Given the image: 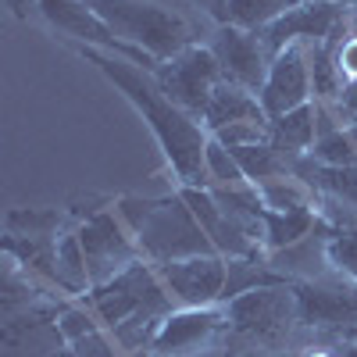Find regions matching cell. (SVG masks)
Listing matches in <instances>:
<instances>
[{"instance_id": "cell-19", "label": "cell", "mask_w": 357, "mask_h": 357, "mask_svg": "<svg viewBox=\"0 0 357 357\" xmlns=\"http://www.w3.org/2000/svg\"><path fill=\"white\" fill-rule=\"evenodd\" d=\"M250 183V178L243 175L240 161H236L229 154V146L218 143L211 136V143H207V190H218V186H243Z\"/></svg>"}, {"instance_id": "cell-7", "label": "cell", "mask_w": 357, "mask_h": 357, "mask_svg": "<svg viewBox=\"0 0 357 357\" xmlns=\"http://www.w3.org/2000/svg\"><path fill=\"white\" fill-rule=\"evenodd\" d=\"M151 75L158 79V86L178 107L190 111L193 118H200V122H204V111H207V104H211L215 89L225 82V72L218 65L215 50L204 47V43H193L183 54L161 61Z\"/></svg>"}, {"instance_id": "cell-5", "label": "cell", "mask_w": 357, "mask_h": 357, "mask_svg": "<svg viewBox=\"0 0 357 357\" xmlns=\"http://www.w3.org/2000/svg\"><path fill=\"white\" fill-rule=\"evenodd\" d=\"M75 232H79V243H82V254H86L89 289L114 279L122 268H129L132 261L143 257L132 225L114 207V197H100V204L93 211L75 222Z\"/></svg>"}, {"instance_id": "cell-20", "label": "cell", "mask_w": 357, "mask_h": 357, "mask_svg": "<svg viewBox=\"0 0 357 357\" xmlns=\"http://www.w3.org/2000/svg\"><path fill=\"white\" fill-rule=\"evenodd\" d=\"M193 4H197V8H204V11L211 15V18H215L218 25L225 22V11H229V0H193Z\"/></svg>"}, {"instance_id": "cell-15", "label": "cell", "mask_w": 357, "mask_h": 357, "mask_svg": "<svg viewBox=\"0 0 357 357\" xmlns=\"http://www.w3.org/2000/svg\"><path fill=\"white\" fill-rule=\"evenodd\" d=\"M261 118H268V114H264L257 93L243 89L240 82L225 79V82L215 89V97H211V104H207V111H204V126H207V132H218V129H225V126H236V122H261ZM268 122H272V118H268Z\"/></svg>"}, {"instance_id": "cell-11", "label": "cell", "mask_w": 357, "mask_h": 357, "mask_svg": "<svg viewBox=\"0 0 357 357\" xmlns=\"http://www.w3.org/2000/svg\"><path fill=\"white\" fill-rule=\"evenodd\" d=\"M207 47L215 50L225 79L240 82L250 93H261V86H264L268 72H272V61H275V50L268 47L264 33L240 29V25H218L215 40Z\"/></svg>"}, {"instance_id": "cell-4", "label": "cell", "mask_w": 357, "mask_h": 357, "mask_svg": "<svg viewBox=\"0 0 357 357\" xmlns=\"http://www.w3.org/2000/svg\"><path fill=\"white\" fill-rule=\"evenodd\" d=\"M89 8L129 47L151 54L154 61H168L197 43V29L183 15L154 4V0H89Z\"/></svg>"}, {"instance_id": "cell-13", "label": "cell", "mask_w": 357, "mask_h": 357, "mask_svg": "<svg viewBox=\"0 0 357 357\" xmlns=\"http://www.w3.org/2000/svg\"><path fill=\"white\" fill-rule=\"evenodd\" d=\"M225 333V304H207V307H175L161 329L151 340L154 357H183L197 354L204 347H218Z\"/></svg>"}, {"instance_id": "cell-9", "label": "cell", "mask_w": 357, "mask_h": 357, "mask_svg": "<svg viewBox=\"0 0 357 357\" xmlns=\"http://www.w3.org/2000/svg\"><path fill=\"white\" fill-rule=\"evenodd\" d=\"M296 301H301V318L304 329H321V333H350L357 329V282L325 272L314 279H296Z\"/></svg>"}, {"instance_id": "cell-12", "label": "cell", "mask_w": 357, "mask_h": 357, "mask_svg": "<svg viewBox=\"0 0 357 357\" xmlns=\"http://www.w3.org/2000/svg\"><path fill=\"white\" fill-rule=\"evenodd\" d=\"M264 114L282 118L296 107H304L307 100H314V79H311V54L307 43H289L275 54L272 72H268L261 93H257Z\"/></svg>"}, {"instance_id": "cell-18", "label": "cell", "mask_w": 357, "mask_h": 357, "mask_svg": "<svg viewBox=\"0 0 357 357\" xmlns=\"http://www.w3.org/2000/svg\"><path fill=\"white\" fill-rule=\"evenodd\" d=\"M304 0H229V11L222 25H240V29H268L272 22H279L286 11L301 8Z\"/></svg>"}, {"instance_id": "cell-16", "label": "cell", "mask_w": 357, "mask_h": 357, "mask_svg": "<svg viewBox=\"0 0 357 357\" xmlns=\"http://www.w3.org/2000/svg\"><path fill=\"white\" fill-rule=\"evenodd\" d=\"M261 222H264V250H268V257L304 243L307 236H314L321 229L318 207H304V211H275V207L264 204Z\"/></svg>"}, {"instance_id": "cell-17", "label": "cell", "mask_w": 357, "mask_h": 357, "mask_svg": "<svg viewBox=\"0 0 357 357\" xmlns=\"http://www.w3.org/2000/svg\"><path fill=\"white\" fill-rule=\"evenodd\" d=\"M75 225L68 207H11L4 215V232L29 240H61Z\"/></svg>"}, {"instance_id": "cell-2", "label": "cell", "mask_w": 357, "mask_h": 357, "mask_svg": "<svg viewBox=\"0 0 357 357\" xmlns=\"http://www.w3.org/2000/svg\"><path fill=\"white\" fill-rule=\"evenodd\" d=\"M296 329H304V318L293 282L257 286L225 301V333L218 350H225L229 357L282 354Z\"/></svg>"}, {"instance_id": "cell-8", "label": "cell", "mask_w": 357, "mask_h": 357, "mask_svg": "<svg viewBox=\"0 0 357 357\" xmlns=\"http://www.w3.org/2000/svg\"><path fill=\"white\" fill-rule=\"evenodd\" d=\"M61 304L65 301H43L0 314V357H72L61 329Z\"/></svg>"}, {"instance_id": "cell-21", "label": "cell", "mask_w": 357, "mask_h": 357, "mask_svg": "<svg viewBox=\"0 0 357 357\" xmlns=\"http://www.w3.org/2000/svg\"><path fill=\"white\" fill-rule=\"evenodd\" d=\"M243 357H296V350H282V354H243Z\"/></svg>"}, {"instance_id": "cell-3", "label": "cell", "mask_w": 357, "mask_h": 357, "mask_svg": "<svg viewBox=\"0 0 357 357\" xmlns=\"http://www.w3.org/2000/svg\"><path fill=\"white\" fill-rule=\"evenodd\" d=\"M8 4L18 18L40 22L43 29H50L57 40L72 43L75 50L79 47H97V50L126 57V61H132V65H139L146 72H154L161 65L151 54L129 47L93 8H89V0H8Z\"/></svg>"}, {"instance_id": "cell-14", "label": "cell", "mask_w": 357, "mask_h": 357, "mask_svg": "<svg viewBox=\"0 0 357 357\" xmlns=\"http://www.w3.org/2000/svg\"><path fill=\"white\" fill-rule=\"evenodd\" d=\"M347 4H336V0H304L301 8L286 11L279 22H272L268 29H261L268 47H272L275 54L289 43H325L333 40L343 22H347Z\"/></svg>"}, {"instance_id": "cell-1", "label": "cell", "mask_w": 357, "mask_h": 357, "mask_svg": "<svg viewBox=\"0 0 357 357\" xmlns=\"http://www.w3.org/2000/svg\"><path fill=\"white\" fill-rule=\"evenodd\" d=\"M79 54L86 61H93L107 75V82L151 126L161 154L168 161V172L175 175V186H204L207 190V143H211V132H207L200 118L183 111L158 86V79L151 72L126 61V57L97 50V47H79Z\"/></svg>"}, {"instance_id": "cell-22", "label": "cell", "mask_w": 357, "mask_h": 357, "mask_svg": "<svg viewBox=\"0 0 357 357\" xmlns=\"http://www.w3.org/2000/svg\"><path fill=\"white\" fill-rule=\"evenodd\" d=\"M340 336H350V340H357V329H350V333H340Z\"/></svg>"}, {"instance_id": "cell-6", "label": "cell", "mask_w": 357, "mask_h": 357, "mask_svg": "<svg viewBox=\"0 0 357 357\" xmlns=\"http://www.w3.org/2000/svg\"><path fill=\"white\" fill-rule=\"evenodd\" d=\"M136 240L146 261L165 264V261H178V257H197V254H218L215 243L207 240L204 225L197 222L193 207L183 200V193H168L158 197L151 215H146L136 229Z\"/></svg>"}, {"instance_id": "cell-10", "label": "cell", "mask_w": 357, "mask_h": 357, "mask_svg": "<svg viewBox=\"0 0 357 357\" xmlns=\"http://www.w3.org/2000/svg\"><path fill=\"white\" fill-rule=\"evenodd\" d=\"M158 272L178 307H207V304L225 301V282H229L225 254H197V257L165 261L158 264Z\"/></svg>"}]
</instances>
